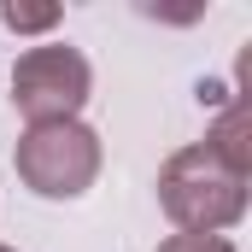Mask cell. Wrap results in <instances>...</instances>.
Listing matches in <instances>:
<instances>
[{"label":"cell","mask_w":252,"mask_h":252,"mask_svg":"<svg viewBox=\"0 0 252 252\" xmlns=\"http://www.w3.org/2000/svg\"><path fill=\"white\" fill-rule=\"evenodd\" d=\"M158 205L182 235H217L247 217V176L229 170L205 141L176 147L158 170Z\"/></svg>","instance_id":"cell-1"},{"label":"cell","mask_w":252,"mask_h":252,"mask_svg":"<svg viewBox=\"0 0 252 252\" xmlns=\"http://www.w3.org/2000/svg\"><path fill=\"white\" fill-rule=\"evenodd\" d=\"M18 182L41 199H82L100 176V135L88 124H30L18 135Z\"/></svg>","instance_id":"cell-2"},{"label":"cell","mask_w":252,"mask_h":252,"mask_svg":"<svg viewBox=\"0 0 252 252\" xmlns=\"http://www.w3.org/2000/svg\"><path fill=\"white\" fill-rule=\"evenodd\" d=\"M94 94V64L76 47L47 41L12 64V106L24 124H70Z\"/></svg>","instance_id":"cell-3"},{"label":"cell","mask_w":252,"mask_h":252,"mask_svg":"<svg viewBox=\"0 0 252 252\" xmlns=\"http://www.w3.org/2000/svg\"><path fill=\"white\" fill-rule=\"evenodd\" d=\"M205 147H211V153H217L229 170L252 176V106H247V94H235V100H229V112L211 124Z\"/></svg>","instance_id":"cell-4"},{"label":"cell","mask_w":252,"mask_h":252,"mask_svg":"<svg viewBox=\"0 0 252 252\" xmlns=\"http://www.w3.org/2000/svg\"><path fill=\"white\" fill-rule=\"evenodd\" d=\"M0 24L18 30V35H41V30L59 24V6H18V0H6L0 6Z\"/></svg>","instance_id":"cell-5"},{"label":"cell","mask_w":252,"mask_h":252,"mask_svg":"<svg viewBox=\"0 0 252 252\" xmlns=\"http://www.w3.org/2000/svg\"><path fill=\"white\" fill-rule=\"evenodd\" d=\"M158 252H235V241H223V235H170Z\"/></svg>","instance_id":"cell-6"},{"label":"cell","mask_w":252,"mask_h":252,"mask_svg":"<svg viewBox=\"0 0 252 252\" xmlns=\"http://www.w3.org/2000/svg\"><path fill=\"white\" fill-rule=\"evenodd\" d=\"M0 252H12V247H0Z\"/></svg>","instance_id":"cell-7"}]
</instances>
